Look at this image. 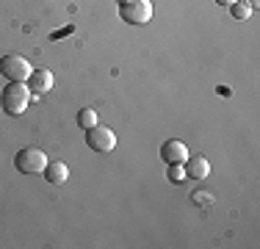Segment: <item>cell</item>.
<instances>
[{
	"mask_svg": "<svg viewBox=\"0 0 260 249\" xmlns=\"http://www.w3.org/2000/svg\"><path fill=\"white\" fill-rule=\"evenodd\" d=\"M28 105H30V89L20 80H9L0 91V108L9 116H20L28 111Z\"/></svg>",
	"mask_w": 260,
	"mask_h": 249,
	"instance_id": "6da1fadb",
	"label": "cell"
},
{
	"mask_svg": "<svg viewBox=\"0 0 260 249\" xmlns=\"http://www.w3.org/2000/svg\"><path fill=\"white\" fill-rule=\"evenodd\" d=\"M47 166V155L39 147H25L14 155V169L22 174H42Z\"/></svg>",
	"mask_w": 260,
	"mask_h": 249,
	"instance_id": "7a4b0ae2",
	"label": "cell"
},
{
	"mask_svg": "<svg viewBox=\"0 0 260 249\" xmlns=\"http://www.w3.org/2000/svg\"><path fill=\"white\" fill-rule=\"evenodd\" d=\"M119 17L127 25H147L152 20V3L150 0H122Z\"/></svg>",
	"mask_w": 260,
	"mask_h": 249,
	"instance_id": "3957f363",
	"label": "cell"
},
{
	"mask_svg": "<svg viewBox=\"0 0 260 249\" xmlns=\"http://www.w3.org/2000/svg\"><path fill=\"white\" fill-rule=\"evenodd\" d=\"M86 144H89L91 152L108 155L116 147V133L111 128H105V124H94V128L86 130Z\"/></svg>",
	"mask_w": 260,
	"mask_h": 249,
	"instance_id": "277c9868",
	"label": "cell"
},
{
	"mask_svg": "<svg viewBox=\"0 0 260 249\" xmlns=\"http://www.w3.org/2000/svg\"><path fill=\"white\" fill-rule=\"evenodd\" d=\"M30 72H34V67L28 64V58H22V55H3L0 58V75H3L6 80H20V83H25L30 78Z\"/></svg>",
	"mask_w": 260,
	"mask_h": 249,
	"instance_id": "5b68a950",
	"label": "cell"
},
{
	"mask_svg": "<svg viewBox=\"0 0 260 249\" xmlns=\"http://www.w3.org/2000/svg\"><path fill=\"white\" fill-rule=\"evenodd\" d=\"M160 158H164L166 164H185L188 147H185L183 141H177V139H169V141H164V147H160Z\"/></svg>",
	"mask_w": 260,
	"mask_h": 249,
	"instance_id": "8992f818",
	"label": "cell"
},
{
	"mask_svg": "<svg viewBox=\"0 0 260 249\" xmlns=\"http://www.w3.org/2000/svg\"><path fill=\"white\" fill-rule=\"evenodd\" d=\"M28 89L36 91V95H47V91L53 89V72L45 70V67H42V70H34L28 78Z\"/></svg>",
	"mask_w": 260,
	"mask_h": 249,
	"instance_id": "52a82bcc",
	"label": "cell"
},
{
	"mask_svg": "<svg viewBox=\"0 0 260 249\" xmlns=\"http://www.w3.org/2000/svg\"><path fill=\"white\" fill-rule=\"evenodd\" d=\"M45 180L50 185H61V183H67V177H70V169H67V164L64 161H47V166H45Z\"/></svg>",
	"mask_w": 260,
	"mask_h": 249,
	"instance_id": "ba28073f",
	"label": "cell"
},
{
	"mask_svg": "<svg viewBox=\"0 0 260 249\" xmlns=\"http://www.w3.org/2000/svg\"><path fill=\"white\" fill-rule=\"evenodd\" d=\"M185 174H188V177H197V180L208 177L210 174V161L202 158V155H188V158H185Z\"/></svg>",
	"mask_w": 260,
	"mask_h": 249,
	"instance_id": "9c48e42d",
	"label": "cell"
},
{
	"mask_svg": "<svg viewBox=\"0 0 260 249\" xmlns=\"http://www.w3.org/2000/svg\"><path fill=\"white\" fill-rule=\"evenodd\" d=\"M230 14H233V20L246 22V20H249V14H252V9H249V3H246V0H235V3L230 6Z\"/></svg>",
	"mask_w": 260,
	"mask_h": 249,
	"instance_id": "30bf717a",
	"label": "cell"
},
{
	"mask_svg": "<svg viewBox=\"0 0 260 249\" xmlns=\"http://www.w3.org/2000/svg\"><path fill=\"white\" fill-rule=\"evenodd\" d=\"M78 124H80L83 130L94 128V124H97V111H91V108H80V111H78Z\"/></svg>",
	"mask_w": 260,
	"mask_h": 249,
	"instance_id": "8fae6325",
	"label": "cell"
},
{
	"mask_svg": "<svg viewBox=\"0 0 260 249\" xmlns=\"http://www.w3.org/2000/svg\"><path fill=\"white\" fill-rule=\"evenodd\" d=\"M166 177H169V183H183V180H188V174H185V166L183 164H169Z\"/></svg>",
	"mask_w": 260,
	"mask_h": 249,
	"instance_id": "7c38bea8",
	"label": "cell"
},
{
	"mask_svg": "<svg viewBox=\"0 0 260 249\" xmlns=\"http://www.w3.org/2000/svg\"><path fill=\"white\" fill-rule=\"evenodd\" d=\"M194 202H197V205H200V202L208 205V202H210V194H200V191H197V194H194Z\"/></svg>",
	"mask_w": 260,
	"mask_h": 249,
	"instance_id": "4fadbf2b",
	"label": "cell"
},
{
	"mask_svg": "<svg viewBox=\"0 0 260 249\" xmlns=\"http://www.w3.org/2000/svg\"><path fill=\"white\" fill-rule=\"evenodd\" d=\"M246 3H249V9H257V6H260V0H246Z\"/></svg>",
	"mask_w": 260,
	"mask_h": 249,
	"instance_id": "5bb4252c",
	"label": "cell"
},
{
	"mask_svg": "<svg viewBox=\"0 0 260 249\" xmlns=\"http://www.w3.org/2000/svg\"><path fill=\"white\" fill-rule=\"evenodd\" d=\"M216 3H219V6H233L235 0H216Z\"/></svg>",
	"mask_w": 260,
	"mask_h": 249,
	"instance_id": "9a60e30c",
	"label": "cell"
}]
</instances>
